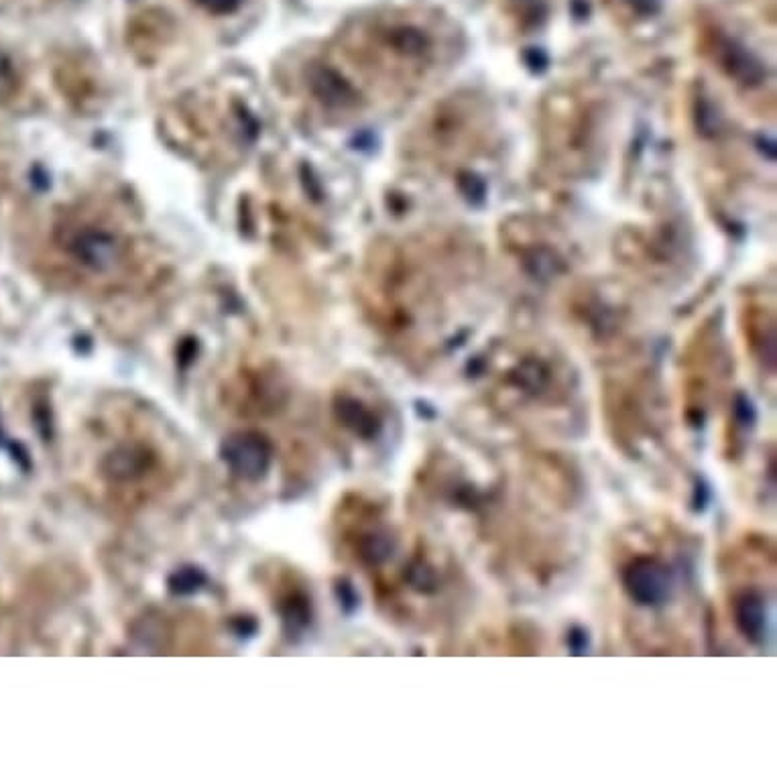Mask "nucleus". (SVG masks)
I'll return each mask as SVG.
<instances>
[{
    "label": "nucleus",
    "instance_id": "1",
    "mask_svg": "<svg viewBox=\"0 0 777 777\" xmlns=\"http://www.w3.org/2000/svg\"><path fill=\"white\" fill-rule=\"evenodd\" d=\"M55 241L84 281L116 285L139 271L135 238L108 214L88 210L68 218L57 228Z\"/></svg>",
    "mask_w": 777,
    "mask_h": 777
},
{
    "label": "nucleus",
    "instance_id": "2",
    "mask_svg": "<svg viewBox=\"0 0 777 777\" xmlns=\"http://www.w3.org/2000/svg\"><path fill=\"white\" fill-rule=\"evenodd\" d=\"M623 586L637 605H662L670 594V572L660 560L639 556L623 570Z\"/></svg>",
    "mask_w": 777,
    "mask_h": 777
},
{
    "label": "nucleus",
    "instance_id": "3",
    "mask_svg": "<svg viewBox=\"0 0 777 777\" xmlns=\"http://www.w3.org/2000/svg\"><path fill=\"white\" fill-rule=\"evenodd\" d=\"M222 460L226 466L245 481H259L269 470L271 446L269 442L253 432L234 434L222 444Z\"/></svg>",
    "mask_w": 777,
    "mask_h": 777
},
{
    "label": "nucleus",
    "instance_id": "4",
    "mask_svg": "<svg viewBox=\"0 0 777 777\" xmlns=\"http://www.w3.org/2000/svg\"><path fill=\"white\" fill-rule=\"evenodd\" d=\"M151 466V454L137 444H125L112 450L104 460V472L114 481H135Z\"/></svg>",
    "mask_w": 777,
    "mask_h": 777
},
{
    "label": "nucleus",
    "instance_id": "5",
    "mask_svg": "<svg viewBox=\"0 0 777 777\" xmlns=\"http://www.w3.org/2000/svg\"><path fill=\"white\" fill-rule=\"evenodd\" d=\"M336 415L348 430L365 440H373L381 430L379 417L358 399L340 397L336 401Z\"/></svg>",
    "mask_w": 777,
    "mask_h": 777
},
{
    "label": "nucleus",
    "instance_id": "6",
    "mask_svg": "<svg viewBox=\"0 0 777 777\" xmlns=\"http://www.w3.org/2000/svg\"><path fill=\"white\" fill-rule=\"evenodd\" d=\"M735 623L739 631L749 639L759 643L765 633V605L755 592H743L735 601Z\"/></svg>",
    "mask_w": 777,
    "mask_h": 777
},
{
    "label": "nucleus",
    "instance_id": "7",
    "mask_svg": "<svg viewBox=\"0 0 777 777\" xmlns=\"http://www.w3.org/2000/svg\"><path fill=\"white\" fill-rule=\"evenodd\" d=\"M358 554L367 564H383L393 554V537L383 529L369 531L363 535L361 544H358Z\"/></svg>",
    "mask_w": 777,
    "mask_h": 777
},
{
    "label": "nucleus",
    "instance_id": "8",
    "mask_svg": "<svg viewBox=\"0 0 777 777\" xmlns=\"http://www.w3.org/2000/svg\"><path fill=\"white\" fill-rule=\"evenodd\" d=\"M281 617H283V625H285L289 635L304 631L310 625V619H312L310 601L306 599L304 594L289 596V599L285 601V605L281 607Z\"/></svg>",
    "mask_w": 777,
    "mask_h": 777
},
{
    "label": "nucleus",
    "instance_id": "9",
    "mask_svg": "<svg viewBox=\"0 0 777 777\" xmlns=\"http://www.w3.org/2000/svg\"><path fill=\"white\" fill-rule=\"evenodd\" d=\"M204 582H206V576L200 568L184 566L169 576V590L173 594H194L196 590L202 588Z\"/></svg>",
    "mask_w": 777,
    "mask_h": 777
},
{
    "label": "nucleus",
    "instance_id": "10",
    "mask_svg": "<svg viewBox=\"0 0 777 777\" xmlns=\"http://www.w3.org/2000/svg\"><path fill=\"white\" fill-rule=\"evenodd\" d=\"M407 580L415 590H420V592H434L436 584H438L436 572L424 560H415L407 568Z\"/></svg>",
    "mask_w": 777,
    "mask_h": 777
},
{
    "label": "nucleus",
    "instance_id": "11",
    "mask_svg": "<svg viewBox=\"0 0 777 777\" xmlns=\"http://www.w3.org/2000/svg\"><path fill=\"white\" fill-rule=\"evenodd\" d=\"M198 5H202L210 13L224 15V13H230L238 5H241V0H198Z\"/></svg>",
    "mask_w": 777,
    "mask_h": 777
},
{
    "label": "nucleus",
    "instance_id": "12",
    "mask_svg": "<svg viewBox=\"0 0 777 777\" xmlns=\"http://www.w3.org/2000/svg\"><path fill=\"white\" fill-rule=\"evenodd\" d=\"M570 645L576 653H582V649L586 647V633L582 629H574L570 635Z\"/></svg>",
    "mask_w": 777,
    "mask_h": 777
},
{
    "label": "nucleus",
    "instance_id": "13",
    "mask_svg": "<svg viewBox=\"0 0 777 777\" xmlns=\"http://www.w3.org/2000/svg\"><path fill=\"white\" fill-rule=\"evenodd\" d=\"M338 592H340V601H344V605H356V599H354V594H352V588L348 586V584H340L338 586Z\"/></svg>",
    "mask_w": 777,
    "mask_h": 777
}]
</instances>
